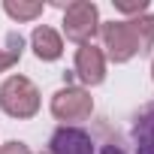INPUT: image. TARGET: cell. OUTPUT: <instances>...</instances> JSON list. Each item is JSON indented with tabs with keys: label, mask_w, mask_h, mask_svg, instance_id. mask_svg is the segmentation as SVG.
Wrapping results in <instances>:
<instances>
[{
	"label": "cell",
	"mask_w": 154,
	"mask_h": 154,
	"mask_svg": "<svg viewBox=\"0 0 154 154\" xmlns=\"http://www.w3.org/2000/svg\"><path fill=\"white\" fill-rule=\"evenodd\" d=\"M103 48L115 63H127L136 54H148L154 48V15L142 12L130 21H100Z\"/></svg>",
	"instance_id": "6da1fadb"
},
{
	"label": "cell",
	"mask_w": 154,
	"mask_h": 154,
	"mask_svg": "<svg viewBox=\"0 0 154 154\" xmlns=\"http://www.w3.org/2000/svg\"><path fill=\"white\" fill-rule=\"evenodd\" d=\"M39 88L27 79V75H9L0 85V109L9 118H33L39 112Z\"/></svg>",
	"instance_id": "7a4b0ae2"
},
{
	"label": "cell",
	"mask_w": 154,
	"mask_h": 154,
	"mask_svg": "<svg viewBox=\"0 0 154 154\" xmlns=\"http://www.w3.org/2000/svg\"><path fill=\"white\" fill-rule=\"evenodd\" d=\"M100 30V9L91 0H72L63 6V33L69 42H91V36Z\"/></svg>",
	"instance_id": "3957f363"
},
{
	"label": "cell",
	"mask_w": 154,
	"mask_h": 154,
	"mask_svg": "<svg viewBox=\"0 0 154 154\" xmlns=\"http://www.w3.org/2000/svg\"><path fill=\"white\" fill-rule=\"evenodd\" d=\"M91 112H94V97L79 85H63L60 91L51 94V115L57 121H63L66 127L91 118Z\"/></svg>",
	"instance_id": "277c9868"
},
{
	"label": "cell",
	"mask_w": 154,
	"mask_h": 154,
	"mask_svg": "<svg viewBox=\"0 0 154 154\" xmlns=\"http://www.w3.org/2000/svg\"><path fill=\"white\" fill-rule=\"evenodd\" d=\"M72 75H75L82 85H100V82L106 79V54H103V48H97L94 42L79 45Z\"/></svg>",
	"instance_id": "5b68a950"
},
{
	"label": "cell",
	"mask_w": 154,
	"mask_h": 154,
	"mask_svg": "<svg viewBox=\"0 0 154 154\" xmlns=\"http://www.w3.org/2000/svg\"><path fill=\"white\" fill-rule=\"evenodd\" d=\"M51 154H94V139L82 127H57L48 139Z\"/></svg>",
	"instance_id": "8992f818"
},
{
	"label": "cell",
	"mask_w": 154,
	"mask_h": 154,
	"mask_svg": "<svg viewBox=\"0 0 154 154\" xmlns=\"http://www.w3.org/2000/svg\"><path fill=\"white\" fill-rule=\"evenodd\" d=\"M30 48H33V54H36L39 60H57V57L63 54V39H60V33H57L54 27L39 24V27H33V33H30Z\"/></svg>",
	"instance_id": "52a82bcc"
},
{
	"label": "cell",
	"mask_w": 154,
	"mask_h": 154,
	"mask_svg": "<svg viewBox=\"0 0 154 154\" xmlns=\"http://www.w3.org/2000/svg\"><path fill=\"white\" fill-rule=\"evenodd\" d=\"M136 154H154V103H148L133 121Z\"/></svg>",
	"instance_id": "ba28073f"
},
{
	"label": "cell",
	"mask_w": 154,
	"mask_h": 154,
	"mask_svg": "<svg viewBox=\"0 0 154 154\" xmlns=\"http://www.w3.org/2000/svg\"><path fill=\"white\" fill-rule=\"evenodd\" d=\"M42 9L45 6L39 0H6L3 3V12L9 18H15V21H33V18L42 15Z\"/></svg>",
	"instance_id": "9c48e42d"
},
{
	"label": "cell",
	"mask_w": 154,
	"mask_h": 154,
	"mask_svg": "<svg viewBox=\"0 0 154 154\" xmlns=\"http://www.w3.org/2000/svg\"><path fill=\"white\" fill-rule=\"evenodd\" d=\"M21 51H24V36L12 30V33L6 36V48H0V72H6V69H12V66L18 63Z\"/></svg>",
	"instance_id": "30bf717a"
},
{
	"label": "cell",
	"mask_w": 154,
	"mask_h": 154,
	"mask_svg": "<svg viewBox=\"0 0 154 154\" xmlns=\"http://www.w3.org/2000/svg\"><path fill=\"white\" fill-rule=\"evenodd\" d=\"M115 9H121V12H127V15H142L145 9H148V0H139V3H127V0H115Z\"/></svg>",
	"instance_id": "8fae6325"
},
{
	"label": "cell",
	"mask_w": 154,
	"mask_h": 154,
	"mask_svg": "<svg viewBox=\"0 0 154 154\" xmlns=\"http://www.w3.org/2000/svg\"><path fill=\"white\" fill-rule=\"evenodd\" d=\"M0 154H30V148L24 145V142H6V145H0Z\"/></svg>",
	"instance_id": "7c38bea8"
},
{
	"label": "cell",
	"mask_w": 154,
	"mask_h": 154,
	"mask_svg": "<svg viewBox=\"0 0 154 154\" xmlns=\"http://www.w3.org/2000/svg\"><path fill=\"white\" fill-rule=\"evenodd\" d=\"M100 154H124V151H121V148H118V145H106V148H103V151H100Z\"/></svg>",
	"instance_id": "4fadbf2b"
},
{
	"label": "cell",
	"mask_w": 154,
	"mask_h": 154,
	"mask_svg": "<svg viewBox=\"0 0 154 154\" xmlns=\"http://www.w3.org/2000/svg\"><path fill=\"white\" fill-rule=\"evenodd\" d=\"M151 79H154V63H151Z\"/></svg>",
	"instance_id": "5bb4252c"
}]
</instances>
